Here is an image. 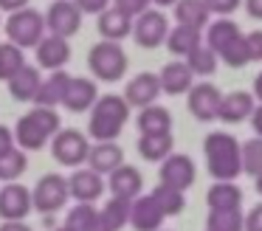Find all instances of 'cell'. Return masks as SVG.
<instances>
[{"instance_id":"1","label":"cell","mask_w":262,"mask_h":231,"mask_svg":"<svg viewBox=\"0 0 262 231\" xmlns=\"http://www.w3.org/2000/svg\"><path fill=\"white\" fill-rule=\"evenodd\" d=\"M59 113L57 107H31V113H26L17 121L14 133V144L23 152H37L48 144V138L59 133Z\"/></svg>"},{"instance_id":"2","label":"cell","mask_w":262,"mask_h":231,"mask_svg":"<svg viewBox=\"0 0 262 231\" xmlns=\"http://www.w3.org/2000/svg\"><path fill=\"white\" fill-rule=\"evenodd\" d=\"M203 152H206V166H209L214 180H237L243 166H239V141L231 133H214L206 135L203 141Z\"/></svg>"},{"instance_id":"3","label":"cell","mask_w":262,"mask_h":231,"mask_svg":"<svg viewBox=\"0 0 262 231\" xmlns=\"http://www.w3.org/2000/svg\"><path fill=\"white\" fill-rule=\"evenodd\" d=\"M127 118H130V104L124 101V96H116V93L99 96L91 107L88 133L96 141H113L124 130Z\"/></svg>"},{"instance_id":"4","label":"cell","mask_w":262,"mask_h":231,"mask_svg":"<svg viewBox=\"0 0 262 231\" xmlns=\"http://www.w3.org/2000/svg\"><path fill=\"white\" fill-rule=\"evenodd\" d=\"M88 68L96 79L102 82H119L127 73V54L119 43H110V39H102L91 48L88 54Z\"/></svg>"},{"instance_id":"5","label":"cell","mask_w":262,"mask_h":231,"mask_svg":"<svg viewBox=\"0 0 262 231\" xmlns=\"http://www.w3.org/2000/svg\"><path fill=\"white\" fill-rule=\"evenodd\" d=\"M3 28H6L9 43L20 45V48H37V43L46 37V17L37 9L26 6L20 11H12Z\"/></svg>"},{"instance_id":"6","label":"cell","mask_w":262,"mask_h":231,"mask_svg":"<svg viewBox=\"0 0 262 231\" xmlns=\"http://www.w3.org/2000/svg\"><path fill=\"white\" fill-rule=\"evenodd\" d=\"M68 197H71L68 178L51 172V175H42V178L37 180L34 192H31V206L40 214H54L68 203Z\"/></svg>"},{"instance_id":"7","label":"cell","mask_w":262,"mask_h":231,"mask_svg":"<svg viewBox=\"0 0 262 231\" xmlns=\"http://www.w3.org/2000/svg\"><path fill=\"white\" fill-rule=\"evenodd\" d=\"M51 152L59 163L65 166H82L88 161V152H91V141L79 133V130H59L51 138Z\"/></svg>"},{"instance_id":"8","label":"cell","mask_w":262,"mask_h":231,"mask_svg":"<svg viewBox=\"0 0 262 231\" xmlns=\"http://www.w3.org/2000/svg\"><path fill=\"white\" fill-rule=\"evenodd\" d=\"M169 34V20L164 11L158 9H147L144 14L133 17V37L141 48H158Z\"/></svg>"},{"instance_id":"9","label":"cell","mask_w":262,"mask_h":231,"mask_svg":"<svg viewBox=\"0 0 262 231\" xmlns=\"http://www.w3.org/2000/svg\"><path fill=\"white\" fill-rule=\"evenodd\" d=\"M46 28L54 34V37H74V34H79L82 28V11L76 9V3H71V0H57V3L48 6L46 14Z\"/></svg>"},{"instance_id":"10","label":"cell","mask_w":262,"mask_h":231,"mask_svg":"<svg viewBox=\"0 0 262 231\" xmlns=\"http://www.w3.org/2000/svg\"><path fill=\"white\" fill-rule=\"evenodd\" d=\"M194 175H198L194 161L189 155H183V152H172V155H166L164 161H161V169H158L161 183L172 186V189H178V192H186L189 186L194 183Z\"/></svg>"},{"instance_id":"11","label":"cell","mask_w":262,"mask_h":231,"mask_svg":"<svg viewBox=\"0 0 262 231\" xmlns=\"http://www.w3.org/2000/svg\"><path fill=\"white\" fill-rule=\"evenodd\" d=\"M220 88L211 82H200L189 88V113H192L198 121H211L217 118V110H220Z\"/></svg>"},{"instance_id":"12","label":"cell","mask_w":262,"mask_h":231,"mask_svg":"<svg viewBox=\"0 0 262 231\" xmlns=\"http://www.w3.org/2000/svg\"><path fill=\"white\" fill-rule=\"evenodd\" d=\"M31 192L23 183H6L0 189V217L6 220H26L31 214Z\"/></svg>"},{"instance_id":"13","label":"cell","mask_w":262,"mask_h":231,"mask_svg":"<svg viewBox=\"0 0 262 231\" xmlns=\"http://www.w3.org/2000/svg\"><path fill=\"white\" fill-rule=\"evenodd\" d=\"M161 96V82H158V73H149V71H144V73H136V76L127 82V88H124V101L130 107H149V104H155V99Z\"/></svg>"},{"instance_id":"14","label":"cell","mask_w":262,"mask_h":231,"mask_svg":"<svg viewBox=\"0 0 262 231\" xmlns=\"http://www.w3.org/2000/svg\"><path fill=\"white\" fill-rule=\"evenodd\" d=\"M96 99H99V88H96L93 79L71 76L68 90H65V96H62V107L71 110V113H88Z\"/></svg>"},{"instance_id":"15","label":"cell","mask_w":262,"mask_h":231,"mask_svg":"<svg viewBox=\"0 0 262 231\" xmlns=\"http://www.w3.org/2000/svg\"><path fill=\"white\" fill-rule=\"evenodd\" d=\"M68 192L79 203H93L104 192V178L93 169H74V175L68 178Z\"/></svg>"},{"instance_id":"16","label":"cell","mask_w":262,"mask_h":231,"mask_svg":"<svg viewBox=\"0 0 262 231\" xmlns=\"http://www.w3.org/2000/svg\"><path fill=\"white\" fill-rule=\"evenodd\" d=\"M71 59V45L65 37H42L37 43V65L40 68H48V71H62Z\"/></svg>"},{"instance_id":"17","label":"cell","mask_w":262,"mask_h":231,"mask_svg":"<svg viewBox=\"0 0 262 231\" xmlns=\"http://www.w3.org/2000/svg\"><path fill=\"white\" fill-rule=\"evenodd\" d=\"M256 101H254V93H245V90H231L220 99V110H217V118L226 124H239L245 118H251Z\"/></svg>"},{"instance_id":"18","label":"cell","mask_w":262,"mask_h":231,"mask_svg":"<svg viewBox=\"0 0 262 231\" xmlns=\"http://www.w3.org/2000/svg\"><path fill=\"white\" fill-rule=\"evenodd\" d=\"M85 163L88 169H93L104 178V175H110L113 169H119L124 163V150L116 141H96V146H91V152H88Z\"/></svg>"},{"instance_id":"19","label":"cell","mask_w":262,"mask_h":231,"mask_svg":"<svg viewBox=\"0 0 262 231\" xmlns=\"http://www.w3.org/2000/svg\"><path fill=\"white\" fill-rule=\"evenodd\" d=\"M161 223L164 214L149 195H138L136 200H130V225L136 231H158Z\"/></svg>"},{"instance_id":"20","label":"cell","mask_w":262,"mask_h":231,"mask_svg":"<svg viewBox=\"0 0 262 231\" xmlns=\"http://www.w3.org/2000/svg\"><path fill=\"white\" fill-rule=\"evenodd\" d=\"M158 82H161V93L181 96V93H189V88L194 85V73L189 71L186 62L175 59V62H166V65L161 68Z\"/></svg>"},{"instance_id":"21","label":"cell","mask_w":262,"mask_h":231,"mask_svg":"<svg viewBox=\"0 0 262 231\" xmlns=\"http://www.w3.org/2000/svg\"><path fill=\"white\" fill-rule=\"evenodd\" d=\"M107 186L110 192H113V197H124V200H136L138 195H141L144 189V178L141 172H138L136 166H130V163H121L119 169H113V172L107 175Z\"/></svg>"},{"instance_id":"22","label":"cell","mask_w":262,"mask_h":231,"mask_svg":"<svg viewBox=\"0 0 262 231\" xmlns=\"http://www.w3.org/2000/svg\"><path fill=\"white\" fill-rule=\"evenodd\" d=\"M209 212H226V208H243V189L231 180H217L206 195Z\"/></svg>"},{"instance_id":"23","label":"cell","mask_w":262,"mask_h":231,"mask_svg":"<svg viewBox=\"0 0 262 231\" xmlns=\"http://www.w3.org/2000/svg\"><path fill=\"white\" fill-rule=\"evenodd\" d=\"M99 34H102V39L121 43L124 37L133 34V17L121 14L119 9H104L99 14Z\"/></svg>"},{"instance_id":"24","label":"cell","mask_w":262,"mask_h":231,"mask_svg":"<svg viewBox=\"0 0 262 231\" xmlns=\"http://www.w3.org/2000/svg\"><path fill=\"white\" fill-rule=\"evenodd\" d=\"M40 85H42L40 71H37V68H31V65H23L12 79H9V93H12L17 101H34Z\"/></svg>"},{"instance_id":"25","label":"cell","mask_w":262,"mask_h":231,"mask_svg":"<svg viewBox=\"0 0 262 231\" xmlns=\"http://www.w3.org/2000/svg\"><path fill=\"white\" fill-rule=\"evenodd\" d=\"M237 37H243V31H239V26L234 20H228V17H220V20L209 23V34H206V45H209L211 51L217 54V59H220V54L228 48V45L234 43Z\"/></svg>"},{"instance_id":"26","label":"cell","mask_w":262,"mask_h":231,"mask_svg":"<svg viewBox=\"0 0 262 231\" xmlns=\"http://www.w3.org/2000/svg\"><path fill=\"white\" fill-rule=\"evenodd\" d=\"M68 82H71V76L65 71H51V76L42 79L40 90H37V96H34L37 107H57V104H62V96H65V90H68Z\"/></svg>"},{"instance_id":"27","label":"cell","mask_w":262,"mask_h":231,"mask_svg":"<svg viewBox=\"0 0 262 231\" xmlns=\"http://www.w3.org/2000/svg\"><path fill=\"white\" fill-rule=\"evenodd\" d=\"M136 124H138V130H141V135L172 133V113L161 104H149V107H141Z\"/></svg>"},{"instance_id":"28","label":"cell","mask_w":262,"mask_h":231,"mask_svg":"<svg viewBox=\"0 0 262 231\" xmlns=\"http://www.w3.org/2000/svg\"><path fill=\"white\" fill-rule=\"evenodd\" d=\"M209 9L203 6V0H178L175 3V20L178 26H189V28H203L209 26Z\"/></svg>"},{"instance_id":"29","label":"cell","mask_w":262,"mask_h":231,"mask_svg":"<svg viewBox=\"0 0 262 231\" xmlns=\"http://www.w3.org/2000/svg\"><path fill=\"white\" fill-rule=\"evenodd\" d=\"M164 43L175 56H186L189 51H194L200 45V31L198 28H189V26H175V28H169Z\"/></svg>"},{"instance_id":"30","label":"cell","mask_w":262,"mask_h":231,"mask_svg":"<svg viewBox=\"0 0 262 231\" xmlns=\"http://www.w3.org/2000/svg\"><path fill=\"white\" fill-rule=\"evenodd\" d=\"M138 152L144 161H164L172 155V133H155V135H141L138 138Z\"/></svg>"},{"instance_id":"31","label":"cell","mask_w":262,"mask_h":231,"mask_svg":"<svg viewBox=\"0 0 262 231\" xmlns=\"http://www.w3.org/2000/svg\"><path fill=\"white\" fill-rule=\"evenodd\" d=\"M149 197L158 203V208H161V214H164V217H178V214L183 212V206H186V197H183V192L172 189V186H164V183L155 186Z\"/></svg>"},{"instance_id":"32","label":"cell","mask_w":262,"mask_h":231,"mask_svg":"<svg viewBox=\"0 0 262 231\" xmlns=\"http://www.w3.org/2000/svg\"><path fill=\"white\" fill-rule=\"evenodd\" d=\"M183 62L189 65V71H192L194 76H209V73L217 71V62L220 59H217V54L209 48V45L200 43L194 51H189V54L183 56Z\"/></svg>"},{"instance_id":"33","label":"cell","mask_w":262,"mask_h":231,"mask_svg":"<svg viewBox=\"0 0 262 231\" xmlns=\"http://www.w3.org/2000/svg\"><path fill=\"white\" fill-rule=\"evenodd\" d=\"M239 166L251 178H262V138H248L239 144Z\"/></svg>"},{"instance_id":"34","label":"cell","mask_w":262,"mask_h":231,"mask_svg":"<svg viewBox=\"0 0 262 231\" xmlns=\"http://www.w3.org/2000/svg\"><path fill=\"white\" fill-rule=\"evenodd\" d=\"M99 217L104 220V225H107L110 231L124 228V225L130 223V200H124V197H110V200L104 203V208L99 212Z\"/></svg>"},{"instance_id":"35","label":"cell","mask_w":262,"mask_h":231,"mask_svg":"<svg viewBox=\"0 0 262 231\" xmlns=\"http://www.w3.org/2000/svg\"><path fill=\"white\" fill-rule=\"evenodd\" d=\"M23 65H26L23 48L6 39V43L0 45V82H9V79H12Z\"/></svg>"},{"instance_id":"36","label":"cell","mask_w":262,"mask_h":231,"mask_svg":"<svg viewBox=\"0 0 262 231\" xmlns=\"http://www.w3.org/2000/svg\"><path fill=\"white\" fill-rule=\"evenodd\" d=\"M29 169V158H26L23 150H9L6 155H0V180L3 183H14L20 175Z\"/></svg>"},{"instance_id":"37","label":"cell","mask_w":262,"mask_h":231,"mask_svg":"<svg viewBox=\"0 0 262 231\" xmlns=\"http://www.w3.org/2000/svg\"><path fill=\"white\" fill-rule=\"evenodd\" d=\"M245 214L243 208H226V212H209L206 228L211 231H243Z\"/></svg>"},{"instance_id":"38","label":"cell","mask_w":262,"mask_h":231,"mask_svg":"<svg viewBox=\"0 0 262 231\" xmlns=\"http://www.w3.org/2000/svg\"><path fill=\"white\" fill-rule=\"evenodd\" d=\"M96 208L91 206V203H76L74 208L68 212V217H65V225L68 228H74V231H85L88 225L93 223V217H96Z\"/></svg>"},{"instance_id":"39","label":"cell","mask_w":262,"mask_h":231,"mask_svg":"<svg viewBox=\"0 0 262 231\" xmlns=\"http://www.w3.org/2000/svg\"><path fill=\"white\" fill-rule=\"evenodd\" d=\"M110 3H113V9H119L121 14L138 17V14H144V11L152 6V0H110Z\"/></svg>"},{"instance_id":"40","label":"cell","mask_w":262,"mask_h":231,"mask_svg":"<svg viewBox=\"0 0 262 231\" xmlns=\"http://www.w3.org/2000/svg\"><path fill=\"white\" fill-rule=\"evenodd\" d=\"M239 3H243V0H203L209 14H220V17H228L231 11H237Z\"/></svg>"},{"instance_id":"41","label":"cell","mask_w":262,"mask_h":231,"mask_svg":"<svg viewBox=\"0 0 262 231\" xmlns=\"http://www.w3.org/2000/svg\"><path fill=\"white\" fill-rule=\"evenodd\" d=\"M245 48H248V59L251 62H262V28L245 34Z\"/></svg>"},{"instance_id":"42","label":"cell","mask_w":262,"mask_h":231,"mask_svg":"<svg viewBox=\"0 0 262 231\" xmlns=\"http://www.w3.org/2000/svg\"><path fill=\"white\" fill-rule=\"evenodd\" d=\"M74 3L82 14H102L104 9H110V0H74Z\"/></svg>"},{"instance_id":"43","label":"cell","mask_w":262,"mask_h":231,"mask_svg":"<svg viewBox=\"0 0 262 231\" xmlns=\"http://www.w3.org/2000/svg\"><path fill=\"white\" fill-rule=\"evenodd\" d=\"M243 231H262V203H259V206H254L248 214H245Z\"/></svg>"},{"instance_id":"44","label":"cell","mask_w":262,"mask_h":231,"mask_svg":"<svg viewBox=\"0 0 262 231\" xmlns=\"http://www.w3.org/2000/svg\"><path fill=\"white\" fill-rule=\"evenodd\" d=\"M9 150H14V133L0 124V155H6Z\"/></svg>"},{"instance_id":"45","label":"cell","mask_w":262,"mask_h":231,"mask_svg":"<svg viewBox=\"0 0 262 231\" xmlns=\"http://www.w3.org/2000/svg\"><path fill=\"white\" fill-rule=\"evenodd\" d=\"M245 11L251 20H262V0H245Z\"/></svg>"},{"instance_id":"46","label":"cell","mask_w":262,"mask_h":231,"mask_svg":"<svg viewBox=\"0 0 262 231\" xmlns=\"http://www.w3.org/2000/svg\"><path fill=\"white\" fill-rule=\"evenodd\" d=\"M29 6V0H0V11H20V9H26Z\"/></svg>"},{"instance_id":"47","label":"cell","mask_w":262,"mask_h":231,"mask_svg":"<svg viewBox=\"0 0 262 231\" xmlns=\"http://www.w3.org/2000/svg\"><path fill=\"white\" fill-rule=\"evenodd\" d=\"M251 127H254V133L262 138V104H256L254 113H251Z\"/></svg>"},{"instance_id":"48","label":"cell","mask_w":262,"mask_h":231,"mask_svg":"<svg viewBox=\"0 0 262 231\" xmlns=\"http://www.w3.org/2000/svg\"><path fill=\"white\" fill-rule=\"evenodd\" d=\"M0 231H31V225H26L23 220H6L0 225Z\"/></svg>"},{"instance_id":"49","label":"cell","mask_w":262,"mask_h":231,"mask_svg":"<svg viewBox=\"0 0 262 231\" xmlns=\"http://www.w3.org/2000/svg\"><path fill=\"white\" fill-rule=\"evenodd\" d=\"M85 231H110V228H107V225H104V220H102V217H99V214H96V217H93V223L88 225Z\"/></svg>"},{"instance_id":"50","label":"cell","mask_w":262,"mask_h":231,"mask_svg":"<svg viewBox=\"0 0 262 231\" xmlns=\"http://www.w3.org/2000/svg\"><path fill=\"white\" fill-rule=\"evenodd\" d=\"M254 96H256V99H259V104H262V73H259V76L254 79Z\"/></svg>"},{"instance_id":"51","label":"cell","mask_w":262,"mask_h":231,"mask_svg":"<svg viewBox=\"0 0 262 231\" xmlns=\"http://www.w3.org/2000/svg\"><path fill=\"white\" fill-rule=\"evenodd\" d=\"M152 3H155V6H175L178 0H152Z\"/></svg>"},{"instance_id":"52","label":"cell","mask_w":262,"mask_h":231,"mask_svg":"<svg viewBox=\"0 0 262 231\" xmlns=\"http://www.w3.org/2000/svg\"><path fill=\"white\" fill-rule=\"evenodd\" d=\"M256 192H259V197H262V178H256Z\"/></svg>"},{"instance_id":"53","label":"cell","mask_w":262,"mask_h":231,"mask_svg":"<svg viewBox=\"0 0 262 231\" xmlns=\"http://www.w3.org/2000/svg\"><path fill=\"white\" fill-rule=\"evenodd\" d=\"M54 231H74V228H68V225H59V228H54Z\"/></svg>"},{"instance_id":"54","label":"cell","mask_w":262,"mask_h":231,"mask_svg":"<svg viewBox=\"0 0 262 231\" xmlns=\"http://www.w3.org/2000/svg\"><path fill=\"white\" fill-rule=\"evenodd\" d=\"M0 28H3V20H0Z\"/></svg>"},{"instance_id":"55","label":"cell","mask_w":262,"mask_h":231,"mask_svg":"<svg viewBox=\"0 0 262 231\" xmlns=\"http://www.w3.org/2000/svg\"><path fill=\"white\" fill-rule=\"evenodd\" d=\"M158 231H166V228H158Z\"/></svg>"},{"instance_id":"56","label":"cell","mask_w":262,"mask_h":231,"mask_svg":"<svg viewBox=\"0 0 262 231\" xmlns=\"http://www.w3.org/2000/svg\"><path fill=\"white\" fill-rule=\"evenodd\" d=\"M206 231H211V228H206Z\"/></svg>"}]
</instances>
